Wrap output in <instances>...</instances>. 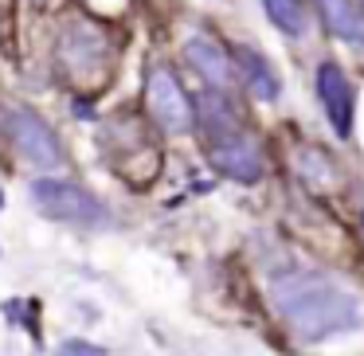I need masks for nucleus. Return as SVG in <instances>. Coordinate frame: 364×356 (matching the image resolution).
Instances as JSON below:
<instances>
[{
  "label": "nucleus",
  "mask_w": 364,
  "mask_h": 356,
  "mask_svg": "<svg viewBox=\"0 0 364 356\" xmlns=\"http://www.w3.org/2000/svg\"><path fill=\"white\" fill-rule=\"evenodd\" d=\"M360 223H364V212H360Z\"/></svg>",
  "instance_id": "2eb2a0df"
},
{
  "label": "nucleus",
  "mask_w": 364,
  "mask_h": 356,
  "mask_svg": "<svg viewBox=\"0 0 364 356\" xmlns=\"http://www.w3.org/2000/svg\"><path fill=\"white\" fill-rule=\"evenodd\" d=\"M196 118H200V126L215 137V145L228 141V137H239L235 110H231L228 95H220V90H204V95L196 98Z\"/></svg>",
  "instance_id": "9d476101"
},
{
  "label": "nucleus",
  "mask_w": 364,
  "mask_h": 356,
  "mask_svg": "<svg viewBox=\"0 0 364 356\" xmlns=\"http://www.w3.org/2000/svg\"><path fill=\"white\" fill-rule=\"evenodd\" d=\"M270 306L282 325L298 340L321 345V340L345 337L364 325V306L353 290L317 274V270H282L267 286Z\"/></svg>",
  "instance_id": "f257e3e1"
},
{
  "label": "nucleus",
  "mask_w": 364,
  "mask_h": 356,
  "mask_svg": "<svg viewBox=\"0 0 364 356\" xmlns=\"http://www.w3.org/2000/svg\"><path fill=\"white\" fill-rule=\"evenodd\" d=\"M59 59L71 75L98 71L106 63V32L87 20H71L63 28V40H59Z\"/></svg>",
  "instance_id": "39448f33"
},
{
  "label": "nucleus",
  "mask_w": 364,
  "mask_h": 356,
  "mask_svg": "<svg viewBox=\"0 0 364 356\" xmlns=\"http://www.w3.org/2000/svg\"><path fill=\"white\" fill-rule=\"evenodd\" d=\"M145 106H149L153 122L165 134H188L192 122H196L188 95L181 90V82H176V75L168 67H153L149 71V79H145Z\"/></svg>",
  "instance_id": "7ed1b4c3"
},
{
  "label": "nucleus",
  "mask_w": 364,
  "mask_h": 356,
  "mask_svg": "<svg viewBox=\"0 0 364 356\" xmlns=\"http://www.w3.org/2000/svg\"><path fill=\"white\" fill-rule=\"evenodd\" d=\"M184 59H188L200 71V79L212 90H220V95H228V90L235 87V63L228 59V51H223L220 43L204 40V36H192V40L184 43Z\"/></svg>",
  "instance_id": "0eeeda50"
},
{
  "label": "nucleus",
  "mask_w": 364,
  "mask_h": 356,
  "mask_svg": "<svg viewBox=\"0 0 364 356\" xmlns=\"http://www.w3.org/2000/svg\"><path fill=\"white\" fill-rule=\"evenodd\" d=\"M239 63H243L247 82H251V90L262 98V102L278 98V79H274V71L267 67V59H262V55H255L251 48H243V51H239Z\"/></svg>",
  "instance_id": "9b49d317"
},
{
  "label": "nucleus",
  "mask_w": 364,
  "mask_h": 356,
  "mask_svg": "<svg viewBox=\"0 0 364 356\" xmlns=\"http://www.w3.org/2000/svg\"><path fill=\"white\" fill-rule=\"evenodd\" d=\"M262 9H267L270 24H274L278 32H286L290 40H298V36L306 32V12H301L298 0H262Z\"/></svg>",
  "instance_id": "f8f14e48"
},
{
  "label": "nucleus",
  "mask_w": 364,
  "mask_h": 356,
  "mask_svg": "<svg viewBox=\"0 0 364 356\" xmlns=\"http://www.w3.org/2000/svg\"><path fill=\"white\" fill-rule=\"evenodd\" d=\"M9 134H12V141H16V149L24 153L28 165H36V168H55L59 165V141L40 114L12 110L9 114Z\"/></svg>",
  "instance_id": "20e7f679"
},
{
  "label": "nucleus",
  "mask_w": 364,
  "mask_h": 356,
  "mask_svg": "<svg viewBox=\"0 0 364 356\" xmlns=\"http://www.w3.org/2000/svg\"><path fill=\"white\" fill-rule=\"evenodd\" d=\"M32 204L40 207L43 215L51 220H63V223H102L106 220V207L90 196L87 188L71 180H59V176H40L32 180Z\"/></svg>",
  "instance_id": "f03ea898"
},
{
  "label": "nucleus",
  "mask_w": 364,
  "mask_h": 356,
  "mask_svg": "<svg viewBox=\"0 0 364 356\" xmlns=\"http://www.w3.org/2000/svg\"><path fill=\"white\" fill-rule=\"evenodd\" d=\"M212 165L220 168L228 180H243V184H251L262 176V157H259V149H255V141L243 134L212 145Z\"/></svg>",
  "instance_id": "6e6552de"
},
{
  "label": "nucleus",
  "mask_w": 364,
  "mask_h": 356,
  "mask_svg": "<svg viewBox=\"0 0 364 356\" xmlns=\"http://www.w3.org/2000/svg\"><path fill=\"white\" fill-rule=\"evenodd\" d=\"M59 356H106V348L87 345V340H67V345H63V352H59Z\"/></svg>",
  "instance_id": "ddd939ff"
},
{
  "label": "nucleus",
  "mask_w": 364,
  "mask_h": 356,
  "mask_svg": "<svg viewBox=\"0 0 364 356\" xmlns=\"http://www.w3.org/2000/svg\"><path fill=\"white\" fill-rule=\"evenodd\" d=\"M0 207H4V188H0Z\"/></svg>",
  "instance_id": "4468645a"
},
{
  "label": "nucleus",
  "mask_w": 364,
  "mask_h": 356,
  "mask_svg": "<svg viewBox=\"0 0 364 356\" xmlns=\"http://www.w3.org/2000/svg\"><path fill=\"white\" fill-rule=\"evenodd\" d=\"M321 20L341 43L348 48H364V9L356 0H317Z\"/></svg>",
  "instance_id": "1a4fd4ad"
},
{
  "label": "nucleus",
  "mask_w": 364,
  "mask_h": 356,
  "mask_svg": "<svg viewBox=\"0 0 364 356\" xmlns=\"http://www.w3.org/2000/svg\"><path fill=\"white\" fill-rule=\"evenodd\" d=\"M317 98H321L325 118L333 122L337 137L353 134V87H348L345 71L337 63H321L317 67Z\"/></svg>",
  "instance_id": "423d86ee"
}]
</instances>
